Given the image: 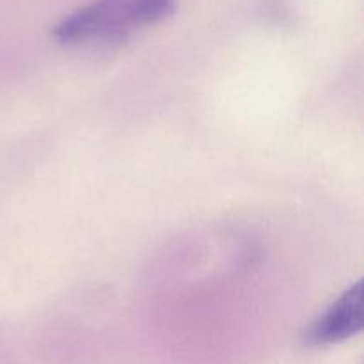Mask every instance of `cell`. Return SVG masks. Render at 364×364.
<instances>
[{
  "instance_id": "1",
  "label": "cell",
  "mask_w": 364,
  "mask_h": 364,
  "mask_svg": "<svg viewBox=\"0 0 364 364\" xmlns=\"http://www.w3.org/2000/svg\"><path fill=\"white\" fill-rule=\"evenodd\" d=\"M178 0H92L73 11L53 28L60 45L112 43L132 32L166 20L176 9Z\"/></svg>"
},
{
  "instance_id": "2",
  "label": "cell",
  "mask_w": 364,
  "mask_h": 364,
  "mask_svg": "<svg viewBox=\"0 0 364 364\" xmlns=\"http://www.w3.org/2000/svg\"><path fill=\"white\" fill-rule=\"evenodd\" d=\"M363 313V283H355L306 329L302 341L306 347H327L350 340L361 333Z\"/></svg>"
}]
</instances>
